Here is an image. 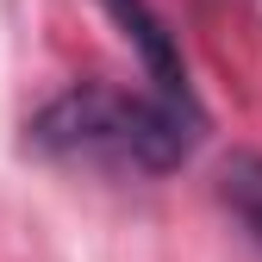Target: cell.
<instances>
[{
	"label": "cell",
	"mask_w": 262,
	"mask_h": 262,
	"mask_svg": "<svg viewBox=\"0 0 262 262\" xmlns=\"http://www.w3.org/2000/svg\"><path fill=\"white\" fill-rule=\"evenodd\" d=\"M206 113H187L162 94H119V88H69L25 125V144L56 162H113V169H175L187 162Z\"/></svg>",
	"instance_id": "1"
},
{
	"label": "cell",
	"mask_w": 262,
	"mask_h": 262,
	"mask_svg": "<svg viewBox=\"0 0 262 262\" xmlns=\"http://www.w3.org/2000/svg\"><path fill=\"white\" fill-rule=\"evenodd\" d=\"M100 7L125 25V44L144 56L150 94H162V100H175V106H187V113H200V100H193V81H187V62H181V44L169 38V25L150 13V0H100Z\"/></svg>",
	"instance_id": "2"
},
{
	"label": "cell",
	"mask_w": 262,
	"mask_h": 262,
	"mask_svg": "<svg viewBox=\"0 0 262 262\" xmlns=\"http://www.w3.org/2000/svg\"><path fill=\"white\" fill-rule=\"evenodd\" d=\"M219 200H225V212L244 225V237L262 250V156H256V150L225 156V169H219Z\"/></svg>",
	"instance_id": "3"
}]
</instances>
